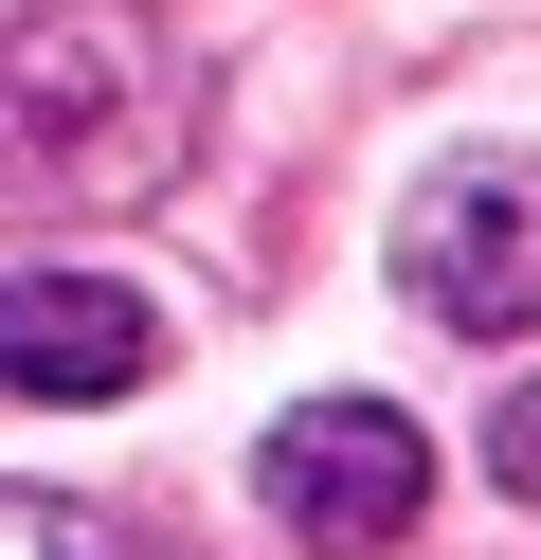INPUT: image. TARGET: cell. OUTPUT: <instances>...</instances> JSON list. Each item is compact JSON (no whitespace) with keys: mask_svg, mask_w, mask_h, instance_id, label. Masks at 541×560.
<instances>
[{"mask_svg":"<svg viewBox=\"0 0 541 560\" xmlns=\"http://www.w3.org/2000/svg\"><path fill=\"white\" fill-rule=\"evenodd\" d=\"M180 145H199V55L180 37H144L127 0L0 19V218L180 199Z\"/></svg>","mask_w":541,"mask_h":560,"instance_id":"6da1fadb","label":"cell"},{"mask_svg":"<svg viewBox=\"0 0 541 560\" xmlns=\"http://www.w3.org/2000/svg\"><path fill=\"white\" fill-rule=\"evenodd\" d=\"M397 290L451 343H541V163H433L397 199Z\"/></svg>","mask_w":541,"mask_h":560,"instance_id":"7a4b0ae2","label":"cell"},{"mask_svg":"<svg viewBox=\"0 0 541 560\" xmlns=\"http://www.w3.org/2000/svg\"><path fill=\"white\" fill-rule=\"evenodd\" d=\"M252 488H271V524H289L307 560H397L415 506H433V434H415L397 398H307V416H271Z\"/></svg>","mask_w":541,"mask_h":560,"instance_id":"3957f363","label":"cell"},{"mask_svg":"<svg viewBox=\"0 0 541 560\" xmlns=\"http://www.w3.org/2000/svg\"><path fill=\"white\" fill-rule=\"evenodd\" d=\"M163 307L108 271H0V398H144Z\"/></svg>","mask_w":541,"mask_h":560,"instance_id":"277c9868","label":"cell"},{"mask_svg":"<svg viewBox=\"0 0 541 560\" xmlns=\"http://www.w3.org/2000/svg\"><path fill=\"white\" fill-rule=\"evenodd\" d=\"M0 560H163V542L108 506H55V488H0Z\"/></svg>","mask_w":541,"mask_h":560,"instance_id":"5b68a950","label":"cell"},{"mask_svg":"<svg viewBox=\"0 0 541 560\" xmlns=\"http://www.w3.org/2000/svg\"><path fill=\"white\" fill-rule=\"evenodd\" d=\"M487 470H505V506H541V380L487 416Z\"/></svg>","mask_w":541,"mask_h":560,"instance_id":"8992f818","label":"cell"}]
</instances>
